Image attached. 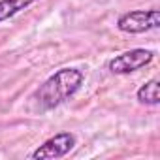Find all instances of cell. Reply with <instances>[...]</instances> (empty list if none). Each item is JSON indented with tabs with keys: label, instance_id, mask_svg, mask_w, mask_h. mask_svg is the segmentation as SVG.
I'll return each instance as SVG.
<instances>
[{
	"label": "cell",
	"instance_id": "6da1fadb",
	"mask_svg": "<svg viewBox=\"0 0 160 160\" xmlns=\"http://www.w3.org/2000/svg\"><path fill=\"white\" fill-rule=\"evenodd\" d=\"M85 81V75L77 68H62L55 72L47 81L38 89L36 100L42 106V109L49 111L70 100Z\"/></svg>",
	"mask_w": 160,
	"mask_h": 160
},
{
	"label": "cell",
	"instance_id": "7a4b0ae2",
	"mask_svg": "<svg viewBox=\"0 0 160 160\" xmlns=\"http://www.w3.org/2000/svg\"><path fill=\"white\" fill-rule=\"evenodd\" d=\"M160 25V15L158 10H138V12H128L119 17L117 28L126 34H143L152 28H158Z\"/></svg>",
	"mask_w": 160,
	"mask_h": 160
},
{
	"label": "cell",
	"instance_id": "3957f363",
	"mask_svg": "<svg viewBox=\"0 0 160 160\" xmlns=\"http://www.w3.org/2000/svg\"><path fill=\"white\" fill-rule=\"evenodd\" d=\"M75 147V136L70 132H60L47 141H43L32 154L30 158L34 160H47V158H62L66 156L72 149Z\"/></svg>",
	"mask_w": 160,
	"mask_h": 160
},
{
	"label": "cell",
	"instance_id": "277c9868",
	"mask_svg": "<svg viewBox=\"0 0 160 160\" xmlns=\"http://www.w3.org/2000/svg\"><path fill=\"white\" fill-rule=\"evenodd\" d=\"M154 58V53L149 51V49H132V51H126L115 58L109 60V70L113 73H119V75H124V73H132L147 64H151Z\"/></svg>",
	"mask_w": 160,
	"mask_h": 160
},
{
	"label": "cell",
	"instance_id": "5b68a950",
	"mask_svg": "<svg viewBox=\"0 0 160 160\" xmlns=\"http://www.w3.org/2000/svg\"><path fill=\"white\" fill-rule=\"evenodd\" d=\"M36 0H0V23L17 15L30 4H34Z\"/></svg>",
	"mask_w": 160,
	"mask_h": 160
},
{
	"label": "cell",
	"instance_id": "8992f818",
	"mask_svg": "<svg viewBox=\"0 0 160 160\" xmlns=\"http://www.w3.org/2000/svg\"><path fill=\"white\" fill-rule=\"evenodd\" d=\"M138 100L147 106H156L158 104V79H151L145 85L138 89Z\"/></svg>",
	"mask_w": 160,
	"mask_h": 160
}]
</instances>
